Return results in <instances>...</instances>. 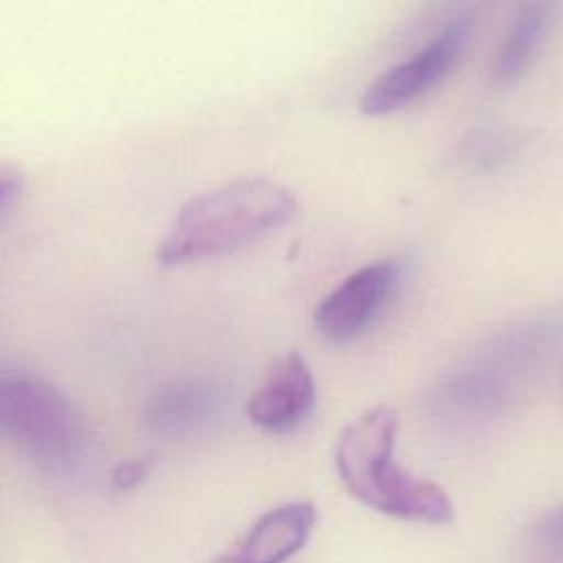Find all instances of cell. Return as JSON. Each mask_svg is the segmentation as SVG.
<instances>
[{
	"instance_id": "obj_1",
	"label": "cell",
	"mask_w": 563,
	"mask_h": 563,
	"mask_svg": "<svg viewBox=\"0 0 563 563\" xmlns=\"http://www.w3.org/2000/svg\"><path fill=\"white\" fill-rule=\"evenodd\" d=\"M297 211L290 189L242 178L187 200L156 249L163 266H185L233 253L284 227Z\"/></svg>"
},
{
	"instance_id": "obj_2",
	"label": "cell",
	"mask_w": 563,
	"mask_h": 563,
	"mask_svg": "<svg viewBox=\"0 0 563 563\" xmlns=\"http://www.w3.org/2000/svg\"><path fill=\"white\" fill-rule=\"evenodd\" d=\"M398 416L378 405L350 422L334 449V464L345 490L363 506L396 519L449 523L453 504L446 490L394 462Z\"/></svg>"
},
{
	"instance_id": "obj_3",
	"label": "cell",
	"mask_w": 563,
	"mask_h": 563,
	"mask_svg": "<svg viewBox=\"0 0 563 563\" xmlns=\"http://www.w3.org/2000/svg\"><path fill=\"white\" fill-rule=\"evenodd\" d=\"M0 433L46 473H70L88 449L77 405L53 383L24 372L0 376Z\"/></svg>"
},
{
	"instance_id": "obj_4",
	"label": "cell",
	"mask_w": 563,
	"mask_h": 563,
	"mask_svg": "<svg viewBox=\"0 0 563 563\" xmlns=\"http://www.w3.org/2000/svg\"><path fill=\"white\" fill-rule=\"evenodd\" d=\"M534 334L499 336L457 361L438 383L433 407L457 418H488L515 396L534 356Z\"/></svg>"
},
{
	"instance_id": "obj_5",
	"label": "cell",
	"mask_w": 563,
	"mask_h": 563,
	"mask_svg": "<svg viewBox=\"0 0 563 563\" xmlns=\"http://www.w3.org/2000/svg\"><path fill=\"white\" fill-rule=\"evenodd\" d=\"M471 31L468 18H457L446 24L427 46L409 59L380 73L361 95V112L383 117L396 112L438 86L460 59Z\"/></svg>"
},
{
	"instance_id": "obj_6",
	"label": "cell",
	"mask_w": 563,
	"mask_h": 563,
	"mask_svg": "<svg viewBox=\"0 0 563 563\" xmlns=\"http://www.w3.org/2000/svg\"><path fill=\"white\" fill-rule=\"evenodd\" d=\"M398 282L391 260L365 264L339 282L314 310V330L328 343L341 345L361 336L383 310Z\"/></svg>"
},
{
	"instance_id": "obj_7",
	"label": "cell",
	"mask_w": 563,
	"mask_h": 563,
	"mask_svg": "<svg viewBox=\"0 0 563 563\" xmlns=\"http://www.w3.org/2000/svg\"><path fill=\"white\" fill-rule=\"evenodd\" d=\"M227 391L209 378H183L161 387L143 411L147 431L163 440H189L220 422Z\"/></svg>"
},
{
	"instance_id": "obj_8",
	"label": "cell",
	"mask_w": 563,
	"mask_h": 563,
	"mask_svg": "<svg viewBox=\"0 0 563 563\" xmlns=\"http://www.w3.org/2000/svg\"><path fill=\"white\" fill-rule=\"evenodd\" d=\"M314 378L297 352L282 356L253 391L246 411L251 422L266 433H288L312 411Z\"/></svg>"
},
{
	"instance_id": "obj_9",
	"label": "cell",
	"mask_w": 563,
	"mask_h": 563,
	"mask_svg": "<svg viewBox=\"0 0 563 563\" xmlns=\"http://www.w3.org/2000/svg\"><path fill=\"white\" fill-rule=\"evenodd\" d=\"M317 521L310 501H290L262 515L233 550L211 563H286L308 541Z\"/></svg>"
},
{
	"instance_id": "obj_10",
	"label": "cell",
	"mask_w": 563,
	"mask_h": 563,
	"mask_svg": "<svg viewBox=\"0 0 563 563\" xmlns=\"http://www.w3.org/2000/svg\"><path fill=\"white\" fill-rule=\"evenodd\" d=\"M552 2L554 0H521L493 64L495 84L506 86L517 81L532 64L552 11Z\"/></svg>"
},
{
	"instance_id": "obj_11",
	"label": "cell",
	"mask_w": 563,
	"mask_h": 563,
	"mask_svg": "<svg viewBox=\"0 0 563 563\" xmlns=\"http://www.w3.org/2000/svg\"><path fill=\"white\" fill-rule=\"evenodd\" d=\"M22 183H24V176L20 169L2 165V169H0V218L2 220L9 216L11 207L18 202Z\"/></svg>"
},
{
	"instance_id": "obj_12",
	"label": "cell",
	"mask_w": 563,
	"mask_h": 563,
	"mask_svg": "<svg viewBox=\"0 0 563 563\" xmlns=\"http://www.w3.org/2000/svg\"><path fill=\"white\" fill-rule=\"evenodd\" d=\"M537 537L545 548L563 556V506L543 517L537 526Z\"/></svg>"
},
{
	"instance_id": "obj_13",
	"label": "cell",
	"mask_w": 563,
	"mask_h": 563,
	"mask_svg": "<svg viewBox=\"0 0 563 563\" xmlns=\"http://www.w3.org/2000/svg\"><path fill=\"white\" fill-rule=\"evenodd\" d=\"M112 486L117 490H130L136 488L145 477H147V464L141 460H130V462H119L112 473Z\"/></svg>"
}]
</instances>
